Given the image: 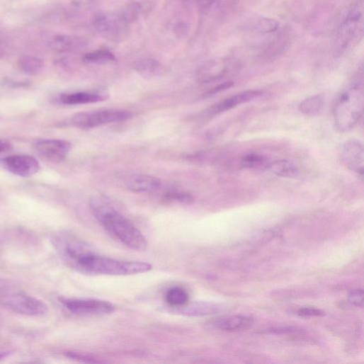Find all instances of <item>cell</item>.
Listing matches in <instances>:
<instances>
[{
	"label": "cell",
	"instance_id": "6da1fadb",
	"mask_svg": "<svg viewBox=\"0 0 364 364\" xmlns=\"http://www.w3.org/2000/svg\"><path fill=\"white\" fill-rule=\"evenodd\" d=\"M91 207L104 228L126 246L139 251L147 249L148 243L142 234L104 201L94 199L91 202Z\"/></svg>",
	"mask_w": 364,
	"mask_h": 364
},
{
	"label": "cell",
	"instance_id": "7a4b0ae2",
	"mask_svg": "<svg viewBox=\"0 0 364 364\" xmlns=\"http://www.w3.org/2000/svg\"><path fill=\"white\" fill-rule=\"evenodd\" d=\"M74 266L86 273L108 275H135L149 271L152 268L147 263L120 261L97 256L90 251L84 254Z\"/></svg>",
	"mask_w": 364,
	"mask_h": 364
},
{
	"label": "cell",
	"instance_id": "3957f363",
	"mask_svg": "<svg viewBox=\"0 0 364 364\" xmlns=\"http://www.w3.org/2000/svg\"><path fill=\"white\" fill-rule=\"evenodd\" d=\"M363 82L354 83L337 99L334 108V118L336 128L342 132L353 128L363 112Z\"/></svg>",
	"mask_w": 364,
	"mask_h": 364
},
{
	"label": "cell",
	"instance_id": "277c9868",
	"mask_svg": "<svg viewBox=\"0 0 364 364\" xmlns=\"http://www.w3.org/2000/svg\"><path fill=\"white\" fill-rule=\"evenodd\" d=\"M363 7L362 1L357 3L348 11L339 29L336 48L345 50L356 45L363 36Z\"/></svg>",
	"mask_w": 364,
	"mask_h": 364
},
{
	"label": "cell",
	"instance_id": "5b68a950",
	"mask_svg": "<svg viewBox=\"0 0 364 364\" xmlns=\"http://www.w3.org/2000/svg\"><path fill=\"white\" fill-rule=\"evenodd\" d=\"M132 113L123 110H103L84 112L75 114L71 120L72 124L79 129L89 130L114 123L127 120Z\"/></svg>",
	"mask_w": 364,
	"mask_h": 364
},
{
	"label": "cell",
	"instance_id": "8992f818",
	"mask_svg": "<svg viewBox=\"0 0 364 364\" xmlns=\"http://www.w3.org/2000/svg\"><path fill=\"white\" fill-rule=\"evenodd\" d=\"M0 303L17 313L27 316H42L48 312V306L45 302L24 293L0 295Z\"/></svg>",
	"mask_w": 364,
	"mask_h": 364
},
{
	"label": "cell",
	"instance_id": "52a82bcc",
	"mask_svg": "<svg viewBox=\"0 0 364 364\" xmlns=\"http://www.w3.org/2000/svg\"><path fill=\"white\" fill-rule=\"evenodd\" d=\"M93 25L99 35L110 41L122 42L129 35V23L123 15H100L95 18Z\"/></svg>",
	"mask_w": 364,
	"mask_h": 364
},
{
	"label": "cell",
	"instance_id": "ba28073f",
	"mask_svg": "<svg viewBox=\"0 0 364 364\" xmlns=\"http://www.w3.org/2000/svg\"><path fill=\"white\" fill-rule=\"evenodd\" d=\"M59 300L67 309L78 314H108L115 310L113 303L105 300L74 298H61Z\"/></svg>",
	"mask_w": 364,
	"mask_h": 364
},
{
	"label": "cell",
	"instance_id": "9c48e42d",
	"mask_svg": "<svg viewBox=\"0 0 364 364\" xmlns=\"http://www.w3.org/2000/svg\"><path fill=\"white\" fill-rule=\"evenodd\" d=\"M2 166L16 175L28 177L37 174L40 169L39 161L31 155L14 154L4 158Z\"/></svg>",
	"mask_w": 364,
	"mask_h": 364
},
{
	"label": "cell",
	"instance_id": "30bf717a",
	"mask_svg": "<svg viewBox=\"0 0 364 364\" xmlns=\"http://www.w3.org/2000/svg\"><path fill=\"white\" fill-rule=\"evenodd\" d=\"M34 147L39 155L54 163L64 161L72 149V144L63 140H42Z\"/></svg>",
	"mask_w": 364,
	"mask_h": 364
},
{
	"label": "cell",
	"instance_id": "8fae6325",
	"mask_svg": "<svg viewBox=\"0 0 364 364\" xmlns=\"http://www.w3.org/2000/svg\"><path fill=\"white\" fill-rule=\"evenodd\" d=\"M343 164L356 174H363L364 153L362 143L357 140L346 141L341 149Z\"/></svg>",
	"mask_w": 364,
	"mask_h": 364
},
{
	"label": "cell",
	"instance_id": "7c38bea8",
	"mask_svg": "<svg viewBox=\"0 0 364 364\" xmlns=\"http://www.w3.org/2000/svg\"><path fill=\"white\" fill-rule=\"evenodd\" d=\"M125 186L137 193H149L158 190L160 181L152 176L143 174H132L124 179Z\"/></svg>",
	"mask_w": 364,
	"mask_h": 364
},
{
	"label": "cell",
	"instance_id": "4fadbf2b",
	"mask_svg": "<svg viewBox=\"0 0 364 364\" xmlns=\"http://www.w3.org/2000/svg\"><path fill=\"white\" fill-rule=\"evenodd\" d=\"M262 92L257 90H250L241 92L214 105L207 110V113L212 116L220 115L229 111L239 105L249 102L260 96Z\"/></svg>",
	"mask_w": 364,
	"mask_h": 364
},
{
	"label": "cell",
	"instance_id": "5bb4252c",
	"mask_svg": "<svg viewBox=\"0 0 364 364\" xmlns=\"http://www.w3.org/2000/svg\"><path fill=\"white\" fill-rule=\"evenodd\" d=\"M254 319L245 315L222 317L212 320L210 323L214 328L228 331L246 330L252 326Z\"/></svg>",
	"mask_w": 364,
	"mask_h": 364
},
{
	"label": "cell",
	"instance_id": "9a60e30c",
	"mask_svg": "<svg viewBox=\"0 0 364 364\" xmlns=\"http://www.w3.org/2000/svg\"><path fill=\"white\" fill-rule=\"evenodd\" d=\"M181 308L179 312L181 314L192 317H201L218 314L224 308L222 305L209 302H197L191 305H186Z\"/></svg>",
	"mask_w": 364,
	"mask_h": 364
},
{
	"label": "cell",
	"instance_id": "2e32d148",
	"mask_svg": "<svg viewBox=\"0 0 364 364\" xmlns=\"http://www.w3.org/2000/svg\"><path fill=\"white\" fill-rule=\"evenodd\" d=\"M104 99L102 94L96 92H76L64 94L61 96V101L64 104L69 106L96 103Z\"/></svg>",
	"mask_w": 364,
	"mask_h": 364
},
{
	"label": "cell",
	"instance_id": "e0dca14e",
	"mask_svg": "<svg viewBox=\"0 0 364 364\" xmlns=\"http://www.w3.org/2000/svg\"><path fill=\"white\" fill-rule=\"evenodd\" d=\"M266 167L274 174L282 177L295 178L299 174L297 167L292 162L286 159L269 162Z\"/></svg>",
	"mask_w": 364,
	"mask_h": 364
},
{
	"label": "cell",
	"instance_id": "ac0fdd59",
	"mask_svg": "<svg viewBox=\"0 0 364 364\" xmlns=\"http://www.w3.org/2000/svg\"><path fill=\"white\" fill-rule=\"evenodd\" d=\"M137 72L145 79L155 78L161 74L162 65L152 59H142L135 64Z\"/></svg>",
	"mask_w": 364,
	"mask_h": 364
},
{
	"label": "cell",
	"instance_id": "d6986e66",
	"mask_svg": "<svg viewBox=\"0 0 364 364\" xmlns=\"http://www.w3.org/2000/svg\"><path fill=\"white\" fill-rule=\"evenodd\" d=\"M324 106V96L322 95H316L302 101L299 106V109L301 113L306 115L314 116L322 112Z\"/></svg>",
	"mask_w": 364,
	"mask_h": 364
},
{
	"label": "cell",
	"instance_id": "ffe728a7",
	"mask_svg": "<svg viewBox=\"0 0 364 364\" xmlns=\"http://www.w3.org/2000/svg\"><path fill=\"white\" fill-rule=\"evenodd\" d=\"M166 301L170 306L180 308L188 305L189 294L184 288L174 287L167 291Z\"/></svg>",
	"mask_w": 364,
	"mask_h": 364
},
{
	"label": "cell",
	"instance_id": "44dd1931",
	"mask_svg": "<svg viewBox=\"0 0 364 364\" xmlns=\"http://www.w3.org/2000/svg\"><path fill=\"white\" fill-rule=\"evenodd\" d=\"M278 28V22L269 18H259L252 23L251 26L252 30L262 35L273 33L277 31Z\"/></svg>",
	"mask_w": 364,
	"mask_h": 364
},
{
	"label": "cell",
	"instance_id": "7402d4cb",
	"mask_svg": "<svg viewBox=\"0 0 364 364\" xmlns=\"http://www.w3.org/2000/svg\"><path fill=\"white\" fill-rule=\"evenodd\" d=\"M84 61L87 63L106 64L115 61V57L108 50H97L85 55Z\"/></svg>",
	"mask_w": 364,
	"mask_h": 364
},
{
	"label": "cell",
	"instance_id": "603a6c76",
	"mask_svg": "<svg viewBox=\"0 0 364 364\" xmlns=\"http://www.w3.org/2000/svg\"><path fill=\"white\" fill-rule=\"evenodd\" d=\"M20 66L25 72L35 75L41 72L44 63L37 57H25L20 61Z\"/></svg>",
	"mask_w": 364,
	"mask_h": 364
},
{
	"label": "cell",
	"instance_id": "cb8c5ba5",
	"mask_svg": "<svg viewBox=\"0 0 364 364\" xmlns=\"http://www.w3.org/2000/svg\"><path fill=\"white\" fill-rule=\"evenodd\" d=\"M265 158L257 154H249L241 159V164L245 168L254 169L258 168L263 165H267Z\"/></svg>",
	"mask_w": 364,
	"mask_h": 364
},
{
	"label": "cell",
	"instance_id": "d4e9b609",
	"mask_svg": "<svg viewBox=\"0 0 364 364\" xmlns=\"http://www.w3.org/2000/svg\"><path fill=\"white\" fill-rule=\"evenodd\" d=\"M164 199L169 202H176L183 204H190L193 203V197L185 193H170L164 196Z\"/></svg>",
	"mask_w": 364,
	"mask_h": 364
},
{
	"label": "cell",
	"instance_id": "484cf974",
	"mask_svg": "<svg viewBox=\"0 0 364 364\" xmlns=\"http://www.w3.org/2000/svg\"><path fill=\"white\" fill-rule=\"evenodd\" d=\"M363 290L362 289L353 290L348 295V301L356 307H363L364 304Z\"/></svg>",
	"mask_w": 364,
	"mask_h": 364
},
{
	"label": "cell",
	"instance_id": "4316f807",
	"mask_svg": "<svg viewBox=\"0 0 364 364\" xmlns=\"http://www.w3.org/2000/svg\"><path fill=\"white\" fill-rule=\"evenodd\" d=\"M297 314L300 317H322L325 314V312L316 308L302 307L298 309Z\"/></svg>",
	"mask_w": 364,
	"mask_h": 364
},
{
	"label": "cell",
	"instance_id": "83f0119b",
	"mask_svg": "<svg viewBox=\"0 0 364 364\" xmlns=\"http://www.w3.org/2000/svg\"><path fill=\"white\" fill-rule=\"evenodd\" d=\"M234 85V82L233 81H228V82H225V83H223L215 88H213L212 90H210V91H208L205 95V97H209V96H213V95H215L218 93H220L223 91H225L227 89H229V88H231L232 86Z\"/></svg>",
	"mask_w": 364,
	"mask_h": 364
},
{
	"label": "cell",
	"instance_id": "f1b7e54d",
	"mask_svg": "<svg viewBox=\"0 0 364 364\" xmlns=\"http://www.w3.org/2000/svg\"><path fill=\"white\" fill-rule=\"evenodd\" d=\"M67 356L69 358L82 360L89 363H97L98 361L95 360L93 358L89 356L84 355L76 352H67Z\"/></svg>",
	"mask_w": 364,
	"mask_h": 364
},
{
	"label": "cell",
	"instance_id": "f546056e",
	"mask_svg": "<svg viewBox=\"0 0 364 364\" xmlns=\"http://www.w3.org/2000/svg\"><path fill=\"white\" fill-rule=\"evenodd\" d=\"M295 327H279V328H273L271 329H268V332L271 334H289L298 331Z\"/></svg>",
	"mask_w": 364,
	"mask_h": 364
},
{
	"label": "cell",
	"instance_id": "4dcf8cb0",
	"mask_svg": "<svg viewBox=\"0 0 364 364\" xmlns=\"http://www.w3.org/2000/svg\"><path fill=\"white\" fill-rule=\"evenodd\" d=\"M13 144L8 140L0 139V153H4L11 150Z\"/></svg>",
	"mask_w": 364,
	"mask_h": 364
},
{
	"label": "cell",
	"instance_id": "1f68e13d",
	"mask_svg": "<svg viewBox=\"0 0 364 364\" xmlns=\"http://www.w3.org/2000/svg\"><path fill=\"white\" fill-rule=\"evenodd\" d=\"M6 49V39L1 31H0V57H3Z\"/></svg>",
	"mask_w": 364,
	"mask_h": 364
},
{
	"label": "cell",
	"instance_id": "d6a6232c",
	"mask_svg": "<svg viewBox=\"0 0 364 364\" xmlns=\"http://www.w3.org/2000/svg\"><path fill=\"white\" fill-rule=\"evenodd\" d=\"M10 354H11V353H8V352L0 353V359L6 358V357L8 356Z\"/></svg>",
	"mask_w": 364,
	"mask_h": 364
}]
</instances>
